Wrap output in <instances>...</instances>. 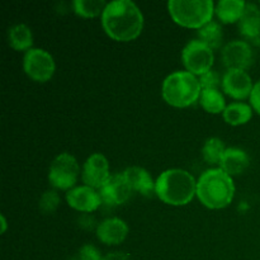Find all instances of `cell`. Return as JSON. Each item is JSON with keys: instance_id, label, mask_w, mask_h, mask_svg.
Listing matches in <instances>:
<instances>
[{"instance_id": "6da1fadb", "label": "cell", "mask_w": 260, "mask_h": 260, "mask_svg": "<svg viewBox=\"0 0 260 260\" xmlns=\"http://www.w3.org/2000/svg\"><path fill=\"white\" fill-rule=\"evenodd\" d=\"M102 25L116 41H131L141 33L144 15L131 0H113L102 13Z\"/></svg>"}, {"instance_id": "7a4b0ae2", "label": "cell", "mask_w": 260, "mask_h": 260, "mask_svg": "<svg viewBox=\"0 0 260 260\" xmlns=\"http://www.w3.org/2000/svg\"><path fill=\"white\" fill-rule=\"evenodd\" d=\"M235 194V184L221 168L207 169L197 182V197L206 207L218 210L229 206Z\"/></svg>"}, {"instance_id": "3957f363", "label": "cell", "mask_w": 260, "mask_h": 260, "mask_svg": "<svg viewBox=\"0 0 260 260\" xmlns=\"http://www.w3.org/2000/svg\"><path fill=\"white\" fill-rule=\"evenodd\" d=\"M155 193L168 205H187L197 194V182L187 170H165L155 182Z\"/></svg>"}, {"instance_id": "277c9868", "label": "cell", "mask_w": 260, "mask_h": 260, "mask_svg": "<svg viewBox=\"0 0 260 260\" xmlns=\"http://www.w3.org/2000/svg\"><path fill=\"white\" fill-rule=\"evenodd\" d=\"M200 80L189 71H177L167 76L162 83V98L170 106L188 107L201 96Z\"/></svg>"}, {"instance_id": "5b68a950", "label": "cell", "mask_w": 260, "mask_h": 260, "mask_svg": "<svg viewBox=\"0 0 260 260\" xmlns=\"http://www.w3.org/2000/svg\"><path fill=\"white\" fill-rule=\"evenodd\" d=\"M168 8L173 20L188 28H202L210 23L216 9L212 0H170Z\"/></svg>"}, {"instance_id": "8992f818", "label": "cell", "mask_w": 260, "mask_h": 260, "mask_svg": "<svg viewBox=\"0 0 260 260\" xmlns=\"http://www.w3.org/2000/svg\"><path fill=\"white\" fill-rule=\"evenodd\" d=\"M184 66L193 75H203L211 70L215 61L213 50L201 40H192L184 46L182 52Z\"/></svg>"}, {"instance_id": "52a82bcc", "label": "cell", "mask_w": 260, "mask_h": 260, "mask_svg": "<svg viewBox=\"0 0 260 260\" xmlns=\"http://www.w3.org/2000/svg\"><path fill=\"white\" fill-rule=\"evenodd\" d=\"M79 174V164L69 152H62L53 159L48 172L51 185L58 189H69L76 183Z\"/></svg>"}, {"instance_id": "ba28073f", "label": "cell", "mask_w": 260, "mask_h": 260, "mask_svg": "<svg viewBox=\"0 0 260 260\" xmlns=\"http://www.w3.org/2000/svg\"><path fill=\"white\" fill-rule=\"evenodd\" d=\"M25 74L36 81H47L55 73V61L51 53L42 48H29L23 57Z\"/></svg>"}, {"instance_id": "9c48e42d", "label": "cell", "mask_w": 260, "mask_h": 260, "mask_svg": "<svg viewBox=\"0 0 260 260\" xmlns=\"http://www.w3.org/2000/svg\"><path fill=\"white\" fill-rule=\"evenodd\" d=\"M221 60L223 65L230 69L246 70L254 61L253 48L248 42L241 40L230 41L223 46L221 51Z\"/></svg>"}, {"instance_id": "30bf717a", "label": "cell", "mask_w": 260, "mask_h": 260, "mask_svg": "<svg viewBox=\"0 0 260 260\" xmlns=\"http://www.w3.org/2000/svg\"><path fill=\"white\" fill-rule=\"evenodd\" d=\"M109 178L111 174H109V164L107 157L99 152L91 154L84 162L83 168V182L85 183V185L94 189L95 188L101 189Z\"/></svg>"}, {"instance_id": "8fae6325", "label": "cell", "mask_w": 260, "mask_h": 260, "mask_svg": "<svg viewBox=\"0 0 260 260\" xmlns=\"http://www.w3.org/2000/svg\"><path fill=\"white\" fill-rule=\"evenodd\" d=\"M253 81L245 70L230 69L223 74L222 89L228 95L235 99H245L253 91Z\"/></svg>"}, {"instance_id": "7c38bea8", "label": "cell", "mask_w": 260, "mask_h": 260, "mask_svg": "<svg viewBox=\"0 0 260 260\" xmlns=\"http://www.w3.org/2000/svg\"><path fill=\"white\" fill-rule=\"evenodd\" d=\"M132 189L121 173V174L111 175L106 184L99 189V196L107 205L119 206L128 201Z\"/></svg>"}, {"instance_id": "4fadbf2b", "label": "cell", "mask_w": 260, "mask_h": 260, "mask_svg": "<svg viewBox=\"0 0 260 260\" xmlns=\"http://www.w3.org/2000/svg\"><path fill=\"white\" fill-rule=\"evenodd\" d=\"M66 201L69 206L83 212H93L101 206L102 198L99 192L88 185L75 187L66 193Z\"/></svg>"}, {"instance_id": "5bb4252c", "label": "cell", "mask_w": 260, "mask_h": 260, "mask_svg": "<svg viewBox=\"0 0 260 260\" xmlns=\"http://www.w3.org/2000/svg\"><path fill=\"white\" fill-rule=\"evenodd\" d=\"M128 234V226L118 217L106 218L96 228V236L102 243L107 245H117L126 239Z\"/></svg>"}, {"instance_id": "9a60e30c", "label": "cell", "mask_w": 260, "mask_h": 260, "mask_svg": "<svg viewBox=\"0 0 260 260\" xmlns=\"http://www.w3.org/2000/svg\"><path fill=\"white\" fill-rule=\"evenodd\" d=\"M122 175L132 190H136L144 196H150L155 192V182L150 173L144 168L129 167L122 173Z\"/></svg>"}, {"instance_id": "2e32d148", "label": "cell", "mask_w": 260, "mask_h": 260, "mask_svg": "<svg viewBox=\"0 0 260 260\" xmlns=\"http://www.w3.org/2000/svg\"><path fill=\"white\" fill-rule=\"evenodd\" d=\"M249 162H250L249 155L244 150L238 147H229L223 152L220 168L229 175H238L249 167Z\"/></svg>"}, {"instance_id": "e0dca14e", "label": "cell", "mask_w": 260, "mask_h": 260, "mask_svg": "<svg viewBox=\"0 0 260 260\" xmlns=\"http://www.w3.org/2000/svg\"><path fill=\"white\" fill-rule=\"evenodd\" d=\"M241 35L255 38L260 35V9L253 3H246L244 12L239 20Z\"/></svg>"}, {"instance_id": "ac0fdd59", "label": "cell", "mask_w": 260, "mask_h": 260, "mask_svg": "<svg viewBox=\"0 0 260 260\" xmlns=\"http://www.w3.org/2000/svg\"><path fill=\"white\" fill-rule=\"evenodd\" d=\"M8 40H9L10 46L14 50L25 51L27 52L29 48H32L33 36L32 30L27 24L18 23V24L12 25L8 30Z\"/></svg>"}, {"instance_id": "d6986e66", "label": "cell", "mask_w": 260, "mask_h": 260, "mask_svg": "<svg viewBox=\"0 0 260 260\" xmlns=\"http://www.w3.org/2000/svg\"><path fill=\"white\" fill-rule=\"evenodd\" d=\"M245 5L244 0H220L215 10L223 23H234L240 20Z\"/></svg>"}, {"instance_id": "ffe728a7", "label": "cell", "mask_w": 260, "mask_h": 260, "mask_svg": "<svg viewBox=\"0 0 260 260\" xmlns=\"http://www.w3.org/2000/svg\"><path fill=\"white\" fill-rule=\"evenodd\" d=\"M253 116V109L245 103H231L223 111V119L229 124H244Z\"/></svg>"}, {"instance_id": "44dd1931", "label": "cell", "mask_w": 260, "mask_h": 260, "mask_svg": "<svg viewBox=\"0 0 260 260\" xmlns=\"http://www.w3.org/2000/svg\"><path fill=\"white\" fill-rule=\"evenodd\" d=\"M200 99L201 106L208 113H220V112L225 111V98H223V94L217 89H202Z\"/></svg>"}, {"instance_id": "7402d4cb", "label": "cell", "mask_w": 260, "mask_h": 260, "mask_svg": "<svg viewBox=\"0 0 260 260\" xmlns=\"http://www.w3.org/2000/svg\"><path fill=\"white\" fill-rule=\"evenodd\" d=\"M198 36H200V40L210 46L212 50L218 48L222 43V28L217 22H213V20L200 28Z\"/></svg>"}, {"instance_id": "603a6c76", "label": "cell", "mask_w": 260, "mask_h": 260, "mask_svg": "<svg viewBox=\"0 0 260 260\" xmlns=\"http://www.w3.org/2000/svg\"><path fill=\"white\" fill-rule=\"evenodd\" d=\"M225 150V144H223L222 140L218 139V137H211L203 145V159L208 164H220Z\"/></svg>"}, {"instance_id": "cb8c5ba5", "label": "cell", "mask_w": 260, "mask_h": 260, "mask_svg": "<svg viewBox=\"0 0 260 260\" xmlns=\"http://www.w3.org/2000/svg\"><path fill=\"white\" fill-rule=\"evenodd\" d=\"M76 14L81 17H95L99 13H103L107 4L104 0H75L73 3Z\"/></svg>"}, {"instance_id": "d4e9b609", "label": "cell", "mask_w": 260, "mask_h": 260, "mask_svg": "<svg viewBox=\"0 0 260 260\" xmlns=\"http://www.w3.org/2000/svg\"><path fill=\"white\" fill-rule=\"evenodd\" d=\"M60 203V196L56 190H47L42 194L40 200V210L43 213L48 215V213L55 212L56 208L58 207Z\"/></svg>"}, {"instance_id": "484cf974", "label": "cell", "mask_w": 260, "mask_h": 260, "mask_svg": "<svg viewBox=\"0 0 260 260\" xmlns=\"http://www.w3.org/2000/svg\"><path fill=\"white\" fill-rule=\"evenodd\" d=\"M103 256L101 255L98 249L94 245H84L74 254L69 260H102Z\"/></svg>"}, {"instance_id": "4316f807", "label": "cell", "mask_w": 260, "mask_h": 260, "mask_svg": "<svg viewBox=\"0 0 260 260\" xmlns=\"http://www.w3.org/2000/svg\"><path fill=\"white\" fill-rule=\"evenodd\" d=\"M200 83L203 89H217V86L220 85V76L216 71L210 70L201 75Z\"/></svg>"}, {"instance_id": "83f0119b", "label": "cell", "mask_w": 260, "mask_h": 260, "mask_svg": "<svg viewBox=\"0 0 260 260\" xmlns=\"http://www.w3.org/2000/svg\"><path fill=\"white\" fill-rule=\"evenodd\" d=\"M250 103L251 107L254 108V111L258 112L260 114V80L254 84L253 91H251L250 94Z\"/></svg>"}, {"instance_id": "f1b7e54d", "label": "cell", "mask_w": 260, "mask_h": 260, "mask_svg": "<svg viewBox=\"0 0 260 260\" xmlns=\"http://www.w3.org/2000/svg\"><path fill=\"white\" fill-rule=\"evenodd\" d=\"M102 260H129V255L124 251H112L106 254Z\"/></svg>"}, {"instance_id": "f546056e", "label": "cell", "mask_w": 260, "mask_h": 260, "mask_svg": "<svg viewBox=\"0 0 260 260\" xmlns=\"http://www.w3.org/2000/svg\"><path fill=\"white\" fill-rule=\"evenodd\" d=\"M2 223H3V230H2V233H4L5 229H7V221H5V217H4V216H3V215H2Z\"/></svg>"}]
</instances>
